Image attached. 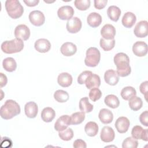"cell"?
Here are the masks:
<instances>
[{
  "instance_id": "1",
  "label": "cell",
  "mask_w": 148,
  "mask_h": 148,
  "mask_svg": "<svg viewBox=\"0 0 148 148\" xmlns=\"http://www.w3.org/2000/svg\"><path fill=\"white\" fill-rule=\"evenodd\" d=\"M114 63L117 67L116 72L119 76L125 77L128 76L131 72L130 65V58L124 53H118L113 58Z\"/></svg>"
},
{
  "instance_id": "2",
  "label": "cell",
  "mask_w": 148,
  "mask_h": 148,
  "mask_svg": "<svg viewBox=\"0 0 148 148\" xmlns=\"http://www.w3.org/2000/svg\"><path fill=\"white\" fill-rule=\"evenodd\" d=\"M20 107L18 103L12 99H8L1 107L0 115L5 120H9L20 113Z\"/></svg>"
},
{
  "instance_id": "3",
  "label": "cell",
  "mask_w": 148,
  "mask_h": 148,
  "mask_svg": "<svg viewBox=\"0 0 148 148\" xmlns=\"http://www.w3.org/2000/svg\"><path fill=\"white\" fill-rule=\"evenodd\" d=\"M24 48V42L21 39L14 38L10 40H5L1 44V50L6 54H13L20 52Z\"/></svg>"
},
{
  "instance_id": "4",
  "label": "cell",
  "mask_w": 148,
  "mask_h": 148,
  "mask_svg": "<svg viewBox=\"0 0 148 148\" xmlns=\"http://www.w3.org/2000/svg\"><path fill=\"white\" fill-rule=\"evenodd\" d=\"M5 9L8 15L13 19L20 17L24 12L23 6L17 0L6 1Z\"/></svg>"
},
{
  "instance_id": "5",
  "label": "cell",
  "mask_w": 148,
  "mask_h": 148,
  "mask_svg": "<svg viewBox=\"0 0 148 148\" xmlns=\"http://www.w3.org/2000/svg\"><path fill=\"white\" fill-rule=\"evenodd\" d=\"M100 58L101 54L99 50L94 47H90L86 51L85 65L90 67H95L99 64Z\"/></svg>"
},
{
  "instance_id": "6",
  "label": "cell",
  "mask_w": 148,
  "mask_h": 148,
  "mask_svg": "<svg viewBox=\"0 0 148 148\" xmlns=\"http://www.w3.org/2000/svg\"><path fill=\"white\" fill-rule=\"evenodd\" d=\"M28 17L31 24L37 27L42 25L45 21V15L40 10H36L31 12Z\"/></svg>"
},
{
  "instance_id": "7",
  "label": "cell",
  "mask_w": 148,
  "mask_h": 148,
  "mask_svg": "<svg viewBox=\"0 0 148 148\" xmlns=\"http://www.w3.org/2000/svg\"><path fill=\"white\" fill-rule=\"evenodd\" d=\"M14 36L16 38L27 40L30 36V30L26 25L20 24L15 28Z\"/></svg>"
},
{
  "instance_id": "8",
  "label": "cell",
  "mask_w": 148,
  "mask_h": 148,
  "mask_svg": "<svg viewBox=\"0 0 148 148\" xmlns=\"http://www.w3.org/2000/svg\"><path fill=\"white\" fill-rule=\"evenodd\" d=\"M82 23L80 18L77 17H73L68 20L66 23V29L71 34L78 32L82 28Z\"/></svg>"
},
{
  "instance_id": "9",
  "label": "cell",
  "mask_w": 148,
  "mask_h": 148,
  "mask_svg": "<svg viewBox=\"0 0 148 148\" xmlns=\"http://www.w3.org/2000/svg\"><path fill=\"white\" fill-rule=\"evenodd\" d=\"M148 23L146 20H142L138 22L135 25L134 32L138 38H145L147 35Z\"/></svg>"
},
{
  "instance_id": "10",
  "label": "cell",
  "mask_w": 148,
  "mask_h": 148,
  "mask_svg": "<svg viewBox=\"0 0 148 148\" xmlns=\"http://www.w3.org/2000/svg\"><path fill=\"white\" fill-rule=\"evenodd\" d=\"M74 14V9L71 6L65 5L60 7L57 11L58 17L62 20H69L72 18Z\"/></svg>"
},
{
  "instance_id": "11",
  "label": "cell",
  "mask_w": 148,
  "mask_h": 148,
  "mask_svg": "<svg viewBox=\"0 0 148 148\" xmlns=\"http://www.w3.org/2000/svg\"><path fill=\"white\" fill-rule=\"evenodd\" d=\"M132 137L136 139H142L145 141L148 140L147 129H143L140 125L134 126L131 131Z\"/></svg>"
},
{
  "instance_id": "12",
  "label": "cell",
  "mask_w": 148,
  "mask_h": 148,
  "mask_svg": "<svg viewBox=\"0 0 148 148\" xmlns=\"http://www.w3.org/2000/svg\"><path fill=\"white\" fill-rule=\"evenodd\" d=\"M134 54L138 57H143L147 53V45L143 41H137L132 46Z\"/></svg>"
},
{
  "instance_id": "13",
  "label": "cell",
  "mask_w": 148,
  "mask_h": 148,
  "mask_svg": "<svg viewBox=\"0 0 148 148\" xmlns=\"http://www.w3.org/2000/svg\"><path fill=\"white\" fill-rule=\"evenodd\" d=\"M115 137V133L113 129L109 126L103 127L101 131V139L106 143L113 141Z\"/></svg>"
},
{
  "instance_id": "14",
  "label": "cell",
  "mask_w": 148,
  "mask_h": 148,
  "mask_svg": "<svg viewBox=\"0 0 148 148\" xmlns=\"http://www.w3.org/2000/svg\"><path fill=\"white\" fill-rule=\"evenodd\" d=\"M130 125V122L128 119L123 116L119 117L116 120L114 124L117 131L120 134L125 133L128 131Z\"/></svg>"
},
{
  "instance_id": "15",
  "label": "cell",
  "mask_w": 148,
  "mask_h": 148,
  "mask_svg": "<svg viewBox=\"0 0 148 148\" xmlns=\"http://www.w3.org/2000/svg\"><path fill=\"white\" fill-rule=\"evenodd\" d=\"M71 125V119L68 115L60 116L54 124V128L57 131H62Z\"/></svg>"
},
{
  "instance_id": "16",
  "label": "cell",
  "mask_w": 148,
  "mask_h": 148,
  "mask_svg": "<svg viewBox=\"0 0 148 148\" xmlns=\"http://www.w3.org/2000/svg\"><path fill=\"white\" fill-rule=\"evenodd\" d=\"M116 29L113 25L109 24L104 25L101 29V35L102 38L110 40L114 39L116 35Z\"/></svg>"
},
{
  "instance_id": "17",
  "label": "cell",
  "mask_w": 148,
  "mask_h": 148,
  "mask_svg": "<svg viewBox=\"0 0 148 148\" xmlns=\"http://www.w3.org/2000/svg\"><path fill=\"white\" fill-rule=\"evenodd\" d=\"M34 47L37 51L44 53L50 50L51 49V43L46 39H39L35 42Z\"/></svg>"
},
{
  "instance_id": "18",
  "label": "cell",
  "mask_w": 148,
  "mask_h": 148,
  "mask_svg": "<svg viewBox=\"0 0 148 148\" xmlns=\"http://www.w3.org/2000/svg\"><path fill=\"white\" fill-rule=\"evenodd\" d=\"M104 79L107 84L110 86H115L119 80V76L116 71L113 69H109L105 72Z\"/></svg>"
},
{
  "instance_id": "19",
  "label": "cell",
  "mask_w": 148,
  "mask_h": 148,
  "mask_svg": "<svg viewBox=\"0 0 148 148\" xmlns=\"http://www.w3.org/2000/svg\"><path fill=\"white\" fill-rule=\"evenodd\" d=\"M25 115L31 119L35 118L38 114V107L37 104L33 101L27 102L24 106Z\"/></svg>"
},
{
  "instance_id": "20",
  "label": "cell",
  "mask_w": 148,
  "mask_h": 148,
  "mask_svg": "<svg viewBox=\"0 0 148 148\" xmlns=\"http://www.w3.org/2000/svg\"><path fill=\"white\" fill-rule=\"evenodd\" d=\"M60 51L64 56L69 57L76 53L77 51V47L72 42H65L61 46Z\"/></svg>"
},
{
  "instance_id": "21",
  "label": "cell",
  "mask_w": 148,
  "mask_h": 148,
  "mask_svg": "<svg viewBox=\"0 0 148 148\" xmlns=\"http://www.w3.org/2000/svg\"><path fill=\"white\" fill-rule=\"evenodd\" d=\"M102 21L101 16L96 12H92L90 13L87 18V22L88 24L92 27L96 28L100 25Z\"/></svg>"
},
{
  "instance_id": "22",
  "label": "cell",
  "mask_w": 148,
  "mask_h": 148,
  "mask_svg": "<svg viewBox=\"0 0 148 148\" xmlns=\"http://www.w3.org/2000/svg\"><path fill=\"white\" fill-rule=\"evenodd\" d=\"M85 84L88 89L98 88L101 84V79L98 75L92 73L86 80Z\"/></svg>"
},
{
  "instance_id": "23",
  "label": "cell",
  "mask_w": 148,
  "mask_h": 148,
  "mask_svg": "<svg viewBox=\"0 0 148 148\" xmlns=\"http://www.w3.org/2000/svg\"><path fill=\"white\" fill-rule=\"evenodd\" d=\"M98 117L100 121L105 124L110 123L113 119V114L112 112L110 110L105 108L100 110Z\"/></svg>"
},
{
  "instance_id": "24",
  "label": "cell",
  "mask_w": 148,
  "mask_h": 148,
  "mask_svg": "<svg viewBox=\"0 0 148 148\" xmlns=\"http://www.w3.org/2000/svg\"><path fill=\"white\" fill-rule=\"evenodd\" d=\"M72 76L67 72L60 73L57 77L58 84L62 87H68L71 86L72 83Z\"/></svg>"
},
{
  "instance_id": "25",
  "label": "cell",
  "mask_w": 148,
  "mask_h": 148,
  "mask_svg": "<svg viewBox=\"0 0 148 148\" xmlns=\"http://www.w3.org/2000/svg\"><path fill=\"white\" fill-rule=\"evenodd\" d=\"M136 20V16L132 12H128L125 13L121 20V23L123 26L126 28H131L134 24L135 23Z\"/></svg>"
},
{
  "instance_id": "26",
  "label": "cell",
  "mask_w": 148,
  "mask_h": 148,
  "mask_svg": "<svg viewBox=\"0 0 148 148\" xmlns=\"http://www.w3.org/2000/svg\"><path fill=\"white\" fill-rule=\"evenodd\" d=\"M56 116L54 110L50 107L45 108L41 112V118L42 120L46 123L51 122Z\"/></svg>"
},
{
  "instance_id": "27",
  "label": "cell",
  "mask_w": 148,
  "mask_h": 148,
  "mask_svg": "<svg viewBox=\"0 0 148 148\" xmlns=\"http://www.w3.org/2000/svg\"><path fill=\"white\" fill-rule=\"evenodd\" d=\"M107 14L109 18L113 21H117L121 15V10L116 6L112 5L107 10Z\"/></svg>"
},
{
  "instance_id": "28",
  "label": "cell",
  "mask_w": 148,
  "mask_h": 148,
  "mask_svg": "<svg viewBox=\"0 0 148 148\" xmlns=\"http://www.w3.org/2000/svg\"><path fill=\"white\" fill-rule=\"evenodd\" d=\"M84 130L88 136L93 137L98 134V125L94 121H89L86 124Z\"/></svg>"
},
{
  "instance_id": "29",
  "label": "cell",
  "mask_w": 148,
  "mask_h": 148,
  "mask_svg": "<svg viewBox=\"0 0 148 148\" xmlns=\"http://www.w3.org/2000/svg\"><path fill=\"white\" fill-rule=\"evenodd\" d=\"M2 66L5 71L12 72L16 70L17 68V63L13 58L8 57L3 60Z\"/></svg>"
},
{
  "instance_id": "30",
  "label": "cell",
  "mask_w": 148,
  "mask_h": 148,
  "mask_svg": "<svg viewBox=\"0 0 148 148\" xmlns=\"http://www.w3.org/2000/svg\"><path fill=\"white\" fill-rule=\"evenodd\" d=\"M105 103L109 108L115 109L119 107L120 101L117 96L113 94H109L106 96L104 99Z\"/></svg>"
},
{
  "instance_id": "31",
  "label": "cell",
  "mask_w": 148,
  "mask_h": 148,
  "mask_svg": "<svg viewBox=\"0 0 148 148\" xmlns=\"http://www.w3.org/2000/svg\"><path fill=\"white\" fill-rule=\"evenodd\" d=\"M120 94L123 99L127 101L134 96H135L136 91L134 87L131 86H127L121 90Z\"/></svg>"
},
{
  "instance_id": "32",
  "label": "cell",
  "mask_w": 148,
  "mask_h": 148,
  "mask_svg": "<svg viewBox=\"0 0 148 148\" xmlns=\"http://www.w3.org/2000/svg\"><path fill=\"white\" fill-rule=\"evenodd\" d=\"M93 105L88 101V97H83L79 101V109L84 113H90L93 109Z\"/></svg>"
},
{
  "instance_id": "33",
  "label": "cell",
  "mask_w": 148,
  "mask_h": 148,
  "mask_svg": "<svg viewBox=\"0 0 148 148\" xmlns=\"http://www.w3.org/2000/svg\"><path fill=\"white\" fill-rule=\"evenodd\" d=\"M128 105L131 109L134 111H137L142 107L143 102L140 98L136 96H134L129 99Z\"/></svg>"
},
{
  "instance_id": "34",
  "label": "cell",
  "mask_w": 148,
  "mask_h": 148,
  "mask_svg": "<svg viewBox=\"0 0 148 148\" xmlns=\"http://www.w3.org/2000/svg\"><path fill=\"white\" fill-rule=\"evenodd\" d=\"M71 124L77 125L82 123L85 119V113L83 112H77L73 113L70 117Z\"/></svg>"
},
{
  "instance_id": "35",
  "label": "cell",
  "mask_w": 148,
  "mask_h": 148,
  "mask_svg": "<svg viewBox=\"0 0 148 148\" xmlns=\"http://www.w3.org/2000/svg\"><path fill=\"white\" fill-rule=\"evenodd\" d=\"M54 98L57 102L64 103L69 99V94L66 91L58 90L54 92Z\"/></svg>"
},
{
  "instance_id": "36",
  "label": "cell",
  "mask_w": 148,
  "mask_h": 148,
  "mask_svg": "<svg viewBox=\"0 0 148 148\" xmlns=\"http://www.w3.org/2000/svg\"><path fill=\"white\" fill-rule=\"evenodd\" d=\"M101 47L104 51H110L113 49L115 45V40L114 39L106 40L103 38H101L99 42Z\"/></svg>"
},
{
  "instance_id": "37",
  "label": "cell",
  "mask_w": 148,
  "mask_h": 148,
  "mask_svg": "<svg viewBox=\"0 0 148 148\" xmlns=\"http://www.w3.org/2000/svg\"><path fill=\"white\" fill-rule=\"evenodd\" d=\"M58 136L62 140L68 141L71 140L73 137V132L72 128H68L62 131H59Z\"/></svg>"
},
{
  "instance_id": "38",
  "label": "cell",
  "mask_w": 148,
  "mask_h": 148,
  "mask_svg": "<svg viewBox=\"0 0 148 148\" xmlns=\"http://www.w3.org/2000/svg\"><path fill=\"white\" fill-rule=\"evenodd\" d=\"M138 146V142L137 139L133 137H127L124 140L122 143L123 148H136Z\"/></svg>"
},
{
  "instance_id": "39",
  "label": "cell",
  "mask_w": 148,
  "mask_h": 148,
  "mask_svg": "<svg viewBox=\"0 0 148 148\" xmlns=\"http://www.w3.org/2000/svg\"><path fill=\"white\" fill-rule=\"evenodd\" d=\"M75 7L80 10H86L90 6V0H76L74 1Z\"/></svg>"
},
{
  "instance_id": "40",
  "label": "cell",
  "mask_w": 148,
  "mask_h": 148,
  "mask_svg": "<svg viewBox=\"0 0 148 148\" xmlns=\"http://www.w3.org/2000/svg\"><path fill=\"white\" fill-rule=\"evenodd\" d=\"M88 96L91 101L95 102L101 98L102 92L98 88H93L90 91Z\"/></svg>"
},
{
  "instance_id": "41",
  "label": "cell",
  "mask_w": 148,
  "mask_h": 148,
  "mask_svg": "<svg viewBox=\"0 0 148 148\" xmlns=\"http://www.w3.org/2000/svg\"><path fill=\"white\" fill-rule=\"evenodd\" d=\"M92 72L90 71H85L82 72L79 76L77 77V82L80 84H84L86 82V80L88 78V77L92 74Z\"/></svg>"
},
{
  "instance_id": "42",
  "label": "cell",
  "mask_w": 148,
  "mask_h": 148,
  "mask_svg": "<svg viewBox=\"0 0 148 148\" xmlns=\"http://www.w3.org/2000/svg\"><path fill=\"white\" fill-rule=\"evenodd\" d=\"M139 120L141 124L146 127L148 126V111L145 110L142 112L139 116Z\"/></svg>"
},
{
  "instance_id": "43",
  "label": "cell",
  "mask_w": 148,
  "mask_h": 148,
  "mask_svg": "<svg viewBox=\"0 0 148 148\" xmlns=\"http://www.w3.org/2000/svg\"><path fill=\"white\" fill-rule=\"evenodd\" d=\"M107 2V0H95L94 1V7L99 10L102 9L105 7Z\"/></svg>"
},
{
  "instance_id": "44",
  "label": "cell",
  "mask_w": 148,
  "mask_h": 148,
  "mask_svg": "<svg viewBox=\"0 0 148 148\" xmlns=\"http://www.w3.org/2000/svg\"><path fill=\"white\" fill-rule=\"evenodd\" d=\"M147 81H145L144 82H142L140 86H139V90L140 92L145 95V99L147 101Z\"/></svg>"
},
{
  "instance_id": "45",
  "label": "cell",
  "mask_w": 148,
  "mask_h": 148,
  "mask_svg": "<svg viewBox=\"0 0 148 148\" xmlns=\"http://www.w3.org/2000/svg\"><path fill=\"white\" fill-rule=\"evenodd\" d=\"M73 146L75 148H79V147L86 148L87 147V145H86V143L83 140L79 139L74 141Z\"/></svg>"
},
{
  "instance_id": "46",
  "label": "cell",
  "mask_w": 148,
  "mask_h": 148,
  "mask_svg": "<svg viewBox=\"0 0 148 148\" xmlns=\"http://www.w3.org/2000/svg\"><path fill=\"white\" fill-rule=\"evenodd\" d=\"M12 146V140L7 138V137H4L2 138V142H1V146L2 147H10Z\"/></svg>"
},
{
  "instance_id": "47",
  "label": "cell",
  "mask_w": 148,
  "mask_h": 148,
  "mask_svg": "<svg viewBox=\"0 0 148 148\" xmlns=\"http://www.w3.org/2000/svg\"><path fill=\"white\" fill-rule=\"evenodd\" d=\"M23 1L26 4V5L29 7L35 6L39 2V0H24Z\"/></svg>"
},
{
  "instance_id": "48",
  "label": "cell",
  "mask_w": 148,
  "mask_h": 148,
  "mask_svg": "<svg viewBox=\"0 0 148 148\" xmlns=\"http://www.w3.org/2000/svg\"><path fill=\"white\" fill-rule=\"evenodd\" d=\"M0 84H1V87H3L5 86H6L7 82H8V79L7 77L5 75H4L3 73H0Z\"/></svg>"
}]
</instances>
